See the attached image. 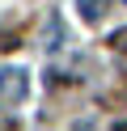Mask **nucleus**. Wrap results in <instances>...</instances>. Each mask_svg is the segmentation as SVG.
Returning a JSON list of instances; mask_svg holds the SVG:
<instances>
[{"label":"nucleus","mask_w":127,"mask_h":131,"mask_svg":"<svg viewBox=\"0 0 127 131\" xmlns=\"http://www.w3.org/2000/svg\"><path fill=\"white\" fill-rule=\"evenodd\" d=\"M25 97V68H4L0 72V106Z\"/></svg>","instance_id":"nucleus-1"},{"label":"nucleus","mask_w":127,"mask_h":131,"mask_svg":"<svg viewBox=\"0 0 127 131\" xmlns=\"http://www.w3.org/2000/svg\"><path fill=\"white\" fill-rule=\"evenodd\" d=\"M114 131H127V123H114Z\"/></svg>","instance_id":"nucleus-4"},{"label":"nucleus","mask_w":127,"mask_h":131,"mask_svg":"<svg viewBox=\"0 0 127 131\" xmlns=\"http://www.w3.org/2000/svg\"><path fill=\"white\" fill-rule=\"evenodd\" d=\"M76 9H81L85 21H97L102 13H106V9H102V0H76Z\"/></svg>","instance_id":"nucleus-2"},{"label":"nucleus","mask_w":127,"mask_h":131,"mask_svg":"<svg viewBox=\"0 0 127 131\" xmlns=\"http://www.w3.org/2000/svg\"><path fill=\"white\" fill-rule=\"evenodd\" d=\"M123 4H127V0H123Z\"/></svg>","instance_id":"nucleus-5"},{"label":"nucleus","mask_w":127,"mask_h":131,"mask_svg":"<svg viewBox=\"0 0 127 131\" xmlns=\"http://www.w3.org/2000/svg\"><path fill=\"white\" fill-rule=\"evenodd\" d=\"M110 42H114V51H127V30H119V34L110 38Z\"/></svg>","instance_id":"nucleus-3"}]
</instances>
